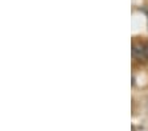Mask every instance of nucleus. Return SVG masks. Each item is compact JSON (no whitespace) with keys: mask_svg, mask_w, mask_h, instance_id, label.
Returning a JSON list of instances; mask_svg holds the SVG:
<instances>
[{"mask_svg":"<svg viewBox=\"0 0 148 131\" xmlns=\"http://www.w3.org/2000/svg\"><path fill=\"white\" fill-rule=\"evenodd\" d=\"M132 54L135 58H139V60L147 58V54H145V45H143V44H134L132 45Z\"/></svg>","mask_w":148,"mask_h":131,"instance_id":"f257e3e1","label":"nucleus"},{"mask_svg":"<svg viewBox=\"0 0 148 131\" xmlns=\"http://www.w3.org/2000/svg\"><path fill=\"white\" fill-rule=\"evenodd\" d=\"M145 54H147V58H148V44L145 45Z\"/></svg>","mask_w":148,"mask_h":131,"instance_id":"f03ea898","label":"nucleus"}]
</instances>
